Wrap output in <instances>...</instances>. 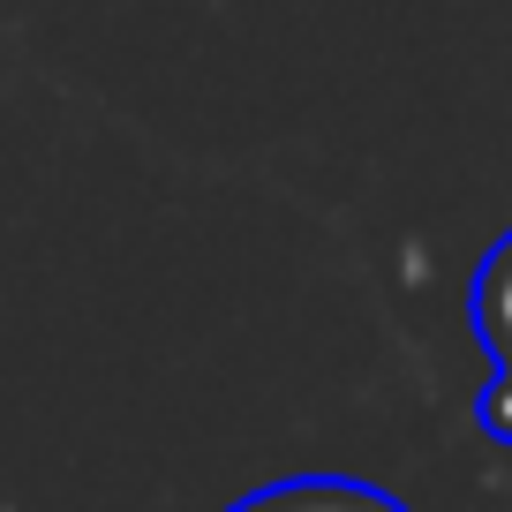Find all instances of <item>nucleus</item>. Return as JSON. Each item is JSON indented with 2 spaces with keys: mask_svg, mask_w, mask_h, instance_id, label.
<instances>
[{
  "mask_svg": "<svg viewBox=\"0 0 512 512\" xmlns=\"http://www.w3.org/2000/svg\"><path fill=\"white\" fill-rule=\"evenodd\" d=\"M226 512H407V505L392 490H369V482H347V475H287L272 490H249Z\"/></svg>",
  "mask_w": 512,
  "mask_h": 512,
  "instance_id": "nucleus-1",
  "label": "nucleus"
},
{
  "mask_svg": "<svg viewBox=\"0 0 512 512\" xmlns=\"http://www.w3.org/2000/svg\"><path fill=\"white\" fill-rule=\"evenodd\" d=\"M475 422L497 437V445H512V377L505 369H490V384H482V400H475Z\"/></svg>",
  "mask_w": 512,
  "mask_h": 512,
  "instance_id": "nucleus-3",
  "label": "nucleus"
},
{
  "mask_svg": "<svg viewBox=\"0 0 512 512\" xmlns=\"http://www.w3.org/2000/svg\"><path fill=\"white\" fill-rule=\"evenodd\" d=\"M467 317H475V339L490 347V362L512 377V234L482 256L475 294H467Z\"/></svg>",
  "mask_w": 512,
  "mask_h": 512,
  "instance_id": "nucleus-2",
  "label": "nucleus"
}]
</instances>
